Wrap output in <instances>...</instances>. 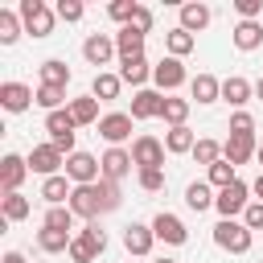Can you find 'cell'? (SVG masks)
I'll return each mask as SVG.
<instances>
[{
    "mask_svg": "<svg viewBox=\"0 0 263 263\" xmlns=\"http://www.w3.org/2000/svg\"><path fill=\"white\" fill-rule=\"evenodd\" d=\"M214 242H218L222 251H230V255H247L251 242H255V230H247L242 218H222V222L214 226Z\"/></svg>",
    "mask_w": 263,
    "mask_h": 263,
    "instance_id": "1",
    "label": "cell"
},
{
    "mask_svg": "<svg viewBox=\"0 0 263 263\" xmlns=\"http://www.w3.org/2000/svg\"><path fill=\"white\" fill-rule=\"evenodd\" d=\"M21 25H25V33L29 37H49L53 33V21H58V12L45 4V0H21Z\"/></svg>",
    "mask_w": 263,
    "mask_h": 263,
    "instance_id": "2",
    "label": "cell"
},
{
    "mask_svg": "<svg viewBox=\"0 0 263 263\" xmlns=\"http://www.w3.org/2000/svg\"><path fill=\"white\" fill-rule=\"evenodd\" d=\"M103 251H107V234L99 230V222H86V226L74 234V242H70V259H74V263H95Z\"/></svg>",
    "mask_w": 263,
    "mask_h": 263,
    "instance_id": "3",
    "label": "cell"
},
{
    "mask_svg": "<svg viewBox=\"0 0 263 263\" xmlns=\"http://www.w3.org/2000/svg\"><path fill=\"white\" fill-rule=\"evenodd\" d=\"M74 115H70V107H62V111H49L45 115V132H49V144L62 152V156H70V152H78L74 148Z\"/></svg>",
    "mask_w": 263,
    "mask_h": 263,
    "instance_id": "4",
    "label": "cell"
},
{
    "mask_svg": "<svg viewBox=\"0 0 263 263\" xmlns=\"http://www.w3.org/2000/svg\"><path fill=\"white\" fill-rule=\"evenodd\" d=\"M185 78H189V74H185V62H181V58H168V53H164V58L152 66V82H156L160 95H173L177 86H185Z\"/></svg>",
    "mask_w": 263,
    "mask_h": 263,
    "instance_id": "5",
    "label": "cell"
},
{
    "mask_svg": "<svg viewBox=\"0 0 263 263\" xmlns=\"http://www.w3.org/2000/svg\"><path fill=\"white\" fill-rule=\"evenodd\" d=\"M66 177L74 185H95V181H103V164L90 152H70L66 156Z\"/></svg>",
    "mask_w": 263,
    "mask_h": 263,
    "instance_id": "6",
    "label": "cell"
},
{
    "mask_svg": "<svg viewBox=\"0 0 263 263\" xmlns=\"http://www.w3.org/2000/svg\"><path fill=\"white\" fill-rule=\"evenodd\" d=\"M251 201H255V197H251V185H247V181H234V185L218 189V201H214V210H218L222 218H238V214H242Z\"/></svg>",
    "mask_w": 263,
    "mask_h": 263,
    "instance_id": "7",
    "label": "cell"
},
{
    "mask_svg": "<svg viewBox=\"0 0 263 263\" xmlns=\"http://www.w3.org/2000/svg\"><path fill=\"white\" fill-rule=\"evenodd\" d=\"M164 140H156V136H136L132 140V160H136V168H164Z\"/></svg>",
    "mask_w": 263,
    "mask_h": 263,
    "instance_id": "8",
    "label": "cell"
},
{
    "mask_svg": "<svg viewBox=\"0 0 263 263\" xmlns=\"http://www.w3.org/2000/svg\"><path fill=\"white\" fill-rule=\"evenodd\" d=\"M66 168V156L45 140V144H33V152H29V173H37V177H58Z\"/></svg>",
    "mask_w": 263,
    "mask_h": 263,
    "instance_id": "9",
    "label": "cell"
},
{
    "mask_svg": "<svg viewBox=\"0 0 263 263\" xmlns=\"http://www.w3.org/2000/svg\"><path fill=\"white\" fill-rule=\"evenodd\" d=\"M70 210H74V218H86V222H95V218L103 214L99 181H95V185H74V193H70Z\"/></svg>",
    "mask_w": 263,
    "mask_h": 263,
    "instance_id": "10",
    "label": "cell"
},
{
    "mask_svg": "<svg viewBox=\"0 0 263 263\" xmlns=\"http://www.w3.org/2000/svg\"><path fill=\"white\" fill-rule=\"evenodd\" d=\"M148 226H152V234H156L160 242H168V247H185V242H189V230H185V222H181L177 214H168V210H160V214H156Z\"/></svg>",
    "mask_w": 263,
    "mask_h": 263,
    "instance_id": "11",
    "label": "cell"
},
{
    "mask_svg": "<svg viewBox=\"0 0 263 263\" xmlns=\"http://www.w3.org/2000/svg\"><path fill=\"white\" fill-rule=\"evenodd\" d=\"M132 111H111V115H103L99 119V136L111 144V148H123V140L132 136Z\"/></svg>",
    "mask_w": 263,
    "mask_h": 263,
    "instance_id": "12",
    "label": "cell"
},
{
    "mask_svg": "<svg viewBox=\"0 0 263 263\" xmlns=\"http://www.w3.org/2000/svg\"><path fill=\"white\" fill-rule=\"evenodd\" d=\"M29 103H37V90L33 86H25V82H0V107L8 115L29 111Z\"/></svg>",
    "mask_w": 263,
    "mask_h": 263,
    "instance_id": "13",
    "label": "cell"
},
{
    "mask_svg": "<svg viewBox=\"0 0 263 263\" xmlns=\"http://www.w3.org/2000/svg\"><path fill=\"white\" fill-rule=\"evenodd\" d=\"M25 177H29V156L4 152V160H0V189L4 193H21V181Z\"/></svg>",
    "mask_w": 263,
    "mask_h": 263,
    "instance_id": "14",
    "label": "cell"
},
{
    "mask_svg": "<svg viewBox=\"0 0 263 263\" xmlns=\"http://www.w3.org/2000/svg\"><path fill=\"white\" fill-rule=\"evenodd\" d=\"M115 53H119V49H115V37H111V33H90V37L82 41V58H86L90 66H107Z\"/></svg>",
    "mask_w": 263,
    "mask_h": 263,
    "instance_id": "15",
    "label": "cell"
},
{
    "mask_svg": "<svg viewBox=\"0 0 263 263\" xmlns=\"http://www.w3.org/2000/svg\"><path fill=\"white\" fill-rule=\"evenodd\" d=\"M160 111H164V95H160V90L144 86V90L132 95V119H136V123H140V119H160Z\"/></svg>",
    "mask_w": 263,
    "mask_h": 263,
    "instance_id": "16",
    "label": "cell"
},
{
    "mask_svg": "<svg viewBox=\"0 0 263 263\" xmlns=\"http://www.w3.org/2000/svg\"><path fill=\"white\" fill-rule=\"evenodd\" d=\"M99 164H103V181H123L136 160H132V148H107L99 156Z\"/></svg>",
    "mask_w": 263,
    "mask_h": 263,
    "instance_id": "17",
    "label": "cell"
},
{
    "mask_svg": "<svg viewBox=\"0 0 263 263\" xmlns=\"http://www.w3.org/2000/svg\"><path fill=\"white\" fill-rule=\"evenodd\" d=\"M222 99H226L234 111H242V107L255 99V82H247L242 74H230V78H222Z\"/></svg>",
    "mask_w": 263,
    "mask_h": 263,
    "instance_id": "18",
    "label": "cell"
},
{
    "mask_svg": "<svg viewBox=\"0 0 263 263\" xmlns=\"http://www.w3.org/2000/svg\"><path fill=\"white\" fill-rule=\"evenodd\" d=\"M230 41H234V49L255 53V49L263 45V25H259V21H238V25L230 29Z\"/></svg>",
    "mask_w": 263,
    "mask_h": 263,
    "instance_id": "19",
    "label": "cell"
},
{
    "mask_svg": "<svg viewBox=\"0 0 263 263\" xmlns=\"http://www.w3.org/2000/svg\"><path fill=\"white\" fill-rule=\"evenodd\" d=\"M255 152H259V140H255V136H226V144H222V156H226L234 168L247 164Z\"/></svg>",
    "mask_w": 263,
    "mask_h": 263,
    "instance_id": "20",
    "label": "cell"
},
{
    "mask_svg": "<svg viewBox=\"0 0 263 263\" xmlns=\"http://www.w3.org/2000/svg\"><path fill=\"white\" fill-rule=\"evenodd\" d=\"M152 242H156L152 226H144V222L123 226V247H127V255H148V251H152Z\"/></svg>",
    "mask_w": 263,
    "mask_h": 263,
    "instance_id": "21",
    "label": "cell"
},
{
    "mask_svg": "<svg viewBox=\"0 0 263 263\" xmlns=\"http://www.w3.org/2000/svg\"><path fill=\"white\" fill-rule=\"evenodd\" d=\"M214 201H218V193H214L210 181H189V185H185V205H189L193 214H205Z\"/></svg>",
    "mask_w": 263,
    "mask_h": 263,
    "instance_id": "22",
    "label": "cell"
},
{
    "mask_svg": "<svg viewBox=\"0 0 263 263\" xmlns=\"http://www.w3.org/2000/svg\"><path fill=\"white\" fill-rule=\"evenodd\" d=\"M115 49H119V62L144 58V33H136L132 25H123V29L115 33Z\"/></svg>",
    "mask_w": 263,
    "mask_h": 263,
    "instance_id": "23",
    "label": "cell"
},
{
    "mask_svg": "<svg viewBox=\"0 0 263 263\" xmlns=\"http://www.w3.org/2000/svg\"><path fill=\"white\" fill-rule=\"evenodd\" d=\"M70 193H74V185H70V177H66V173H58V177H45V181H41V197H45L49 205H70Z\"/></svg>",
    "mask_w": 263,
    "mask_h": 263,
    "instance_id": "24",
    "label": "cell"
},
{
    "mask_svg": "<svg viewBox=\"0 0 263 263\" xmlns=\"http://www.w3.org/2000/svg\"><path fill=\"white\" fill-rule=\"evenodd\" d=\"M210 21H214L210 4H201V0H197V4H181V29H185V33H201Z\"/></svg>",
    "mask_w": 263,
    "mask_h": 263,
    "instance_id": "25",
    "label": "cell"
},
{
    "mask_svg": "<svg viewBox=\"0 0 263 263\" xmlns=\"http://www.w3.org/2000/svg\"><path fill=\"white\" fill-rule=\"evenodd\" d=\"M119 90H123V78H119V74H107V70H99L95 82H90V95H95L99 103H115Z\"/></svg>",
    "mask_w": 263,
    "mask_h": 263,
    "instance_id": "26",
    "label": "cell"
},
{
    "mask_svg": "<svg viewBox=\"0 0 263 263\" xmlns=\"http://www.w3.org/2000/svg\"><path fill=\"white\" fill-rule=\"evenodd\" d=\"M189 90H193L197 107H210V103H218V99H222V82H218L214 74H197V78L189 82Z\"/></svg>",
    "mask_w": 263,
    "mask_h": 263,
    "instance_id": "27",
    "label": "cell"
},
{
    "mask_svg": "<svg viewBox=\"0 0 263 263\" xmlns=\"http://www.w3.org/2000/svg\"><path fill=\"white\" fill-rule=\"evenodd\" d=\"M66 107H70V115H74V123H78V127H86V123H99V119H103V115H99V99H95V95H78V99H70Z\"/></svg>",
    "mask_w": 263,
    "mask_h": 263,
    "instance_id": "28",
    "label": "cell"
},
{
    "mask_svg": "<svg viewBox=\"0 0 263 263\" xmlns=\"http://www.w3.org/2000/svg\"><path fill=\"white\" fill-rule=\"evenodd\" d=\"M193 144H197V136H193V127L185 123V127H168L164 132V152L168 156H185V152H193Z\"/></svg>",
    "mask_w": 263,
    "mask_h": 263,
    "instance_id": "29",
    "label": "cell"
},
{
    "mask_svg": "<svg viewBox=\"0 0 263 263\" xmlns=\"http://www.w3.org/2000/svg\"><path fill=\"white\" fill-rule=\"evenodd\" d=\"M119 78H123L127 86L144 90V82L152 78V66H148V58H132V62H119Z\"/></svg>",
    "mask_w": 263,
    "mask_h": 263,
    "instance_id": "30",
    "label": "cell"
},
{
    "mask_svg": "<svg viewBox=\"0 0 263 263\" xmlns=\"http://www.w3.org/2000/svg\"><path fill=\"white\" fill-rule=\"evenodd\" d=\"M41 86H58V90H66V86H70V66H66L62 58L41 62Z\"/></svg>",
    "mask_w": 263,
    "mask_h": 263,
    "instance_id": "31",
    "label": "cell"
},
{
    "mask_svg": "<svg viewBox=\"0 0 263 263\" xmlns=\"http://www.w3.org/2000/svg\"><path fill=\"white\" fill-rule=\"evenodd\" d=\"M189 107H193V99L164 95V111H160V119H164L168 127H185V119H189Z\"/></svg>",
    "mask_w": 263,
    "mask_h": 263,
    "instance_id": "32",
    "label": "cell"
},
{
    "mask_svg": "<svg viewBox=\"0 0 263 263\" xmlns=\"http://www.w3.org/2000/svg\"><path fill=\"white\" fill-rule=\"evenodd\" d=\"M29 210H33V205H29L25 193H4V197H0V218H4V222H25Z\"/></svg>",
    "mask_w": 263,
    "mask_h": 263,
    "instance_id": "33",
    "label": "cell"
},
{
    "mask_svg": "<svg viewBox=\"0 0 263 263\" xmlns=\"http://www.w3.org/2000/svg\"><path fill=\"white\" fill-rule=\"evenodd\" d=\"M70 242H74V234H62V230H49V226H41L37 230V247L45 251V255H70Z\"/></svg>",
    "mask_w": 263,
    "mask_h": 263,
    "instance_id": "34",
    "label": "cell"
},
{
    "mask_svg": "<svg viewBox=\"0 0 263 263\" xmlns=\"http://www.w3.org/2000/svg\"><path fill=\"white\" fill-rule=\"evenodd\" d=\"M193 45H197V37H193V33H185L181 25L164 33V49H168V58H185V53H193Z\"/></svg>",
    "mask_w": 263,
    "mask_h": 263,
    "instance_id": "35",
    "label": "cell"
},
{
    "mask_svg": "<svg viewBox=\"0 0 263 263\" xmlns=\"http://www.w3.org/2000/svg\"><path fill=\"white\" fill-rule=\"evenodd\" d=\"M41 226L62 230V234H78V230H74V210H70V205H49V214H45Z\"/></svg>",
    "mask_w": 263,
    "mask_h": 263,
    "instance_id": "36",
    "label": "cell"
},
{
    "mask_svg": "<svg viewBox=\"0 0 263 263\" xmlns=\"http://www.w3.org/2000/svg\"><path fill=\"white\" fill-rule=\"evenodd\" d=\"M21 33H25V25H21V12H12V8H0V45H12Z\"/></svg>",
    "mask_w": 263,
    "mask_h": 263,
    "instance_id": "37",
    "label": "cell"
},
{
    "mask_svg": "<svg viewBox=\"0 0 263 263\" xmlns=\"http://www.w3.org/2000/svg\"><path fill=\"white\" fill-rule=\"evenodd\" d=\"M205 173H210V177H205V181H210V185H214V189H226V185H234V181H238V168H234V164H230V160H226V156H222V160H218V164H210V168H205Z\"/></svg>",
    "mask_w": 263,
    "mask_h": 263,
    "instance_id": "38",
    "label": "cell"
},
{
    "mask_svg": "<svg viewBox=\"0 0 263 263\" xmlns=\"http://www.w3.org/2000/svg\"><path fill=\"white\" fill-rule=\"evenodd\" d=\"M193 160H197V164H205V168H210V164H218V160H222V144H218V140L197 136V144H193Z\"/></svg>",
    "mask_w": 263,
    "mask_h": 263,
    "instance_id": "39",
    "label": "cell"
},
{
    "mask_svg": "<svg viewBox=\"0 0 263 263\" xmlns=\"http://www.w3.org/2000/svg\"><path fill=\"white\" fill-rule=\"evenodd\" d=\"M62 103H70L66 90H58V86H37V107H45V115H49V111H62Z\"/></svg>",
    "mask_w": 263,
    "mask_h": 263,
    "instance_id": "40",
    "label": "cell"
},
{
    "mask_svg": "<svg viewBox=\"0 0 263 263\" xmlns=\"http://www.w3.org/2000/svg\"><path fill=\"white\" fill-rule=\"evenodd\" d=\"M136 8H140L136 0H111V4H107V16H111V21H119V25H132Z\"/></svg>",
    "mask_w": 263,
    "mask_h": 263,
    "instance_id": "41",
    "label": "cell"
},
{
    "mask_svg": "<svg viewBox=\"0 0 263 263\" xmlns=\"http://www.w3.org/2000/svg\"><path fill=\"white\" fill-rule=\"evenodd\" d=\"M136 181H140L144 193H160V189H164V168H140Z\"/></svg>",
    "mask_w": 263,
    "mask_h": 263,
    "instance_id": "42",
    "label": "cell"
},
{
    "mask_svg": "<svg viewBox=\"0 0 263 263\" xmlns=\"http://www.w3.org/2000/svg\"><path fill=\"white\" fill-rule=\"evenodd\" d=\"M99 197H103V214L119 210V201H123V193H119V181H99Z\"/></svg>",
    "mask_w": 263,
    "mask_h": 263,
    "instance_id": "43",
    "label": "cell"
},
{
    "mask_svg": "<svg viewBox=\"0 0 263 263\" xmlns=\"http://www.w3.org/2000/svg\"><path fill=\"white\" fill-rule=\"evenodd\" d=\"M58 21H66V25H74V21H82L86 16V8H82V0H58Z\"/></svg>",
    "mask_w": 263,
    "mask_h": 263,
    "instance_id": "44",
    "label": "cell"
},
{
    "mask_svg": "<svg viewBox=\"0 0 263 263\" xmlns=\"http://www.w3.org/2000/svg\"><path fill=\"white\" fill-rule=\"evenodd\" d=\"M230 136H255V115L251 111H234L230 115Z\"/></svg>",
    "mask_w": 263,
    "mask_h": 263,
    "instance_id": "45",
    "label": "cell"
},
{
    "mask_svg": "<svg viewBox=\"0 0 263 263\" xmlns=\"http://www.w3.org/2000/svg\"><path fill=\"white\" fill-rule=\"evenodd\" d=\"M234 12H238L242 21H259V12H263V0H234Z\"/></svg>",
    "mask_w": 263,
    "mask_h": 263,
    "instance_id": "46",
    "label": "cell"
},
{
    "mask_svg": "<svg viewBox=\"0 0 263 263\" xmlns=\"http://www.w3.org/2000/svg\"><path fill=\"white\" fill-rule=\"evenodd\" d=\"M242 222H247V230H263V201H251L242 210Z\"/></svg>",
    "mask_w": 263,
    "mask_h": 263,
    "instance_id": "47",
    "label": "cell"
},
{
    "mask_svg": "<svg viewBox=\"0 0 263 263\" xmlns=\"http://www.w3.org/2000/svg\"><path fill=\"white\" fill-rule=\"evenodd\" d=\"M132 29L148 37V33H152V8H144V4H140V8H136V16H132Z\"/></svg>",
    "mask_w": 263,
    "mask_h": 263,
    "instance_id": "48",
    "label": "cell"
},
{
    "mask_svg": "<svg viewBox=\"0 0 263 263\" xmlns=\"http://www.w3.org/2000/svg\"><path fill=\"white\" fill-rule=\"evenodd\" d=\"M251 197H255V201H263V173L251 181Z\"/></svg>",
    "mask_w": 263,
    "mask_h": 263,
    "instance_id": "49",
    "label": "cell"
},
{
    "mask_svg": "<svg viewBox=\"0 0 263 263\" xmlns=\"http://www.w3.org/2000/svg\"><path fill=\"white\" fill-rule=\"evenodd\" d=\"M0 263H29V259H25L21 251H4V259H0Z\"/></svg>",
    "mask_w": 263,
    "mask_h": 263,
    "instance_id": "50",
    "label": "cell"
},
{
    "mask_svg": "<svg viewBox=\"0 0 263 263\" xmlns=\"http://www.w3.org/2000/svg\"><path fill=\"white\" fill-rule=\"evenodd\" d=\"M255 99H263V74H259V82H255Z\"/></svg>",
    "mask_w": 263,
    "mask_h": 263,
    "instance_id": "51",
    "label": "cell"
},
{
    "mask_svg": "<svg viewBox=\"0 0 263 263\" xmlns=\"http://www.w3.org/2000/svg\"><path fill=\"white\" fill-rule=\"evenodd\" d=\"M255 160H259V173H263V140H259V152H255Z\"/></svg>",
    "mask_w": 263,
    "mask_h": 263,
    "instance_id": "52",
    "label": "cell"
},
{
    "mask_svg": "<svg viewBox=\"0 0 263 263\" xmlns=\"http://www.w3.org/2000/svg\"><path fill=\"white\" fill-rule=\"evenodd\" d=\"M152 263H177V259H168V255H160V259H152Z\"/></svg>",
    "mask_w": 263,
    "mask_h": 263,
    "instance_id": "53",
    "label": "cell"
},
{
    "mask_svg": "<svg viewBox=\"0 0 263 263\" xmlns=\"http://www.w3.org/2000/svg\"><path fill=\"white\" fill-rule=\"evenodd\" d=\"M259 263H263V259H259Z\"/></svg>",
    "mask_w": 263,
    "mask_h": 263,
    "instance_id": "54",
    "label": "cell"
}]
</instances>
